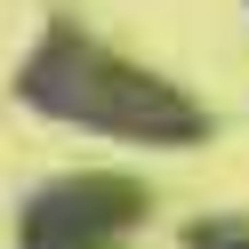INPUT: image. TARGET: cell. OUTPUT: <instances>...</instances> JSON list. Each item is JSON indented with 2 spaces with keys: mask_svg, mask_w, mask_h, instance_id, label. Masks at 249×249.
Returning a JSON list of instances; mask_svg holds the SVG:
<instances>
[{
  "mask_svg": "<svg viewBox=\"0 0 249 249\" xmlns=\"http://www.w3.org/2000/svg\"><path fill=\"white\" fill-rule=\"evenodd\" d=\"M17 105L33 121L105 137V145H145V153L209 145V129H217L193 89H177L169 72H145L129 56H113L81 24H49L33 40V56L17 65Z\"/></svg>",
  "mask_w": 249,
  "mask_h": 249,
  "instance_id": "6da1fadb",
  "label": "cell"
},
{
  "mask_svg": "<svg viewBox=\"0 0 249 249\" xmlns=\"http://www.w3.org/2000/svg\"><path fill=\"white\" fill-rule=\"evenodd\" d=\"M145 217V185L129 177H56L24 193L17 249H121V233Z\"/></svg>",
  "mask_w": 249,
  "mask_h": 249,
  "instance_id": "7a4b0ae2",
  "label": "cell"
},
{
  "mask_svg": "<svg viewBox=\"0 0 249 249\" xmlns=\"http://www.w3.org/2000/svg\"><path fill=\"white\" fill-rule=\"evenodd\" d=\"M177 241L185 249H249V217H193Z\"/></svg>",
  "mask_w": 249,
  "mask_h": 249,
  "instance_id": "3957f363",
  "label": "cell"
}]
</instances>
